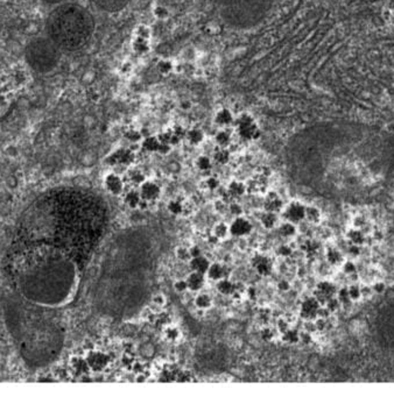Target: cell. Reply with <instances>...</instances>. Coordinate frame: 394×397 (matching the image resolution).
I'll list each match as a JSON object with an SVG mask.
<instances>
[{"instance_id": "obj_33", "label": "cell", "mask_w": 394, "mask_h": 397, "mask_svg": "<svg viewBox=\"0 0 394 397\" xmlns=\"http://www.w3.org/2000/svg\"><path fill=\"white\" fill-rule=\"evenodd\" d=\"M167 210H168V212L174 214V216H178V214H181L184 211L183 203L178 199H171L168 201Z\"/></svg>"}, {"instance_id": "obj_49", "label": "cell", "mask_w": 394, "mask_h": 397, "mask_svg": "<svg viewBox=\"0 0 394 397\" xmlns=\"http://www.w3.org/2000/svg\"><path fill=\"white\" fill-rule=\"evenodd\" d=\"M152 303H153L154 305H157V306H162V305H165L166 298L164 297V295H162V294H157V295H155L153 298H152Z\"/></svg>"}, {"instance_id": "obj_13", "label": "cell", "mask_w": 394, "mask_h": 397, "mask_svg": "<svg viewBox=\"0 0 394 397\" xmlns=\"http://www.w3.org/2000/svg\"><path fill=\"white\" fill-rule=\"evenodd\" d=\"M234 115L232 112H231L229 108L226 107H222L220 110L216 111V113L214 115V122L215 125H217L218 127L221 128H226L233 125L234 121Z\"/></svg>"}, {"instance_id": "obj_7", "label": "cell", "mask_w": 394, "mask_h": 397, "mask_svg": "<svg viewBox=\"0 0 394 397\" xmlns=\"http://www.w3.org/2000/svg\"><path fill=\"white\" fill-rule=\"evenodd\" d=\"M251 264L254 268V270L259 274L260 276H268L271 275L273 270V262L267 255L261 253L254 254L251 259Z\"/></svg>"}, {"instance_id": "obj_32", "label": "cell", "mask_w": 394, "mask_h": 397, "mask_svg": "<svg viewBox=\"0 0 394 397\" xmlns=\"http://www.w3.org/2000/svg\"><path fill=\"white\" fill-rule=\"evenodd\" d=\"M195 165L200 171H209L213 168V161L207 155H201L195 161Z\"/></svg>"}, {"instance_id": "obj_20", "label": "cell", "mask_w": 394, "mask_h": 397, "mask_svg": "<svg viewBox=\"0 0 394 397\" xmlns=\"http://www.w3.org/2000/svg\"><path fill=\"white\" fill-rule=\"evenodd\" d=\"M141 147L142 149H145L146 151H150V153H159L161 147V141L159 137H153V135H150V137L142 138L141 140Z\"/></svg>"}, {"instance_id": "obj_37", "label": "cell", "mask_w": 394, "mask_h": 397, "mask_svg": "<svg viewBox=\"0 0 394 397\" xmlns=\"http://www.w3.org/2000/svg\"><path fill=\"white\" fill-rule=\"evenodd\" d=\"M327 259L331 264H335V266H336V264L342 263L343 256H342V254L338 252V250L330 249L329 252L327 253Z\"/></svg>"}, {"instance_id": "obj_36", "label": "cell", "mask_w": 394, "mask_h": 397, "mask_svg": "<svg viewBox=\"0 0 394 397\" xmlns=\"http://www.w3.org/2000/svg\"><path fill=\"white\" fill-rule=\"evenodd\" d=\"M173 68H174L173 63H171L170 61H168V59H161V61H159L157 64L158 71L162 75H168L169 72H171V70H173Z\"/></svg>"}, {"instance_id": "obj_45", "label": "cell", "mask_w": 394, "mask_h": 397, "mask_svg": "<svg viewBox=\"0 0 394 397\" xmlns=\"http://www.w3.org/2000/svg\"><path fill=\"white\" fill-rule=\"evenodd\" d=\"M277 252H278V254H279L280 256L288 257V256L292 255L293 250H292V248H290L289 246H287V245H281V246L278 247Z\"/></svg>"}, {"instance_id": "obj_27", "label": "cell", "mask_w": 394, "mask_h": 397, "mask_svg": "<svg viewBox=\"0 0 394 397\" xmlns=\"http://www.w3.org/2000/svg\"><path fill=\"white\" fill-rule=\"evenodd\" d=\"M229 234H230L229 225L224 223H218L213 227V236L216 238L217 240L226 239Z\"/></svg>"}, {"instance_id": "obj_3", "label": "cell", "mask_w": 394, "mask_h": 397, "mask_svg": "<svg viewBox=\"0 0 394 397\" xmlns=\"http://www.w3.org/2000/svg\"><path fill=\"white\" fill-rule=\"evenodd\" d=\"M89 370L94 373H101L110 365L111 358L108 353L99 349H90L84 356Z\"/></svg>"}, {"instance_id": "obj_31", "label": "cell", "mask_w": 394, "mask_h": 397, "mask_svg": "<svg viewBox=\"0 0 394 397\" xmlns=\"http://www.w3.org/2000/svg\"><path fill=\"white\" fill-rule=\"evenodd\" d=\"M164 334H165V338L167 339L168 342H171V343L177 342L181 337L180 330H178L176 326H173V325L166 326L164 330Z\"/></svg>"}, {"instance_id": "obj_50", "label": "cell", "mask_w": 394, "mask_h": 397, "mask_svg": "<svg viewBox=\"0 0 394 397\" xmlns=\"http://www.w3.org/2000/svg\"><path fill=\"white\" fill-rule=\"evenodd\" d=\"M273 331L271 329H265L261 331V338H263L265 342H271L273 338Z\"/></svg>"}, {"instance_id": "obj_26", "label": "cell", "mask_w": 394, "mask_h": 397, "mask_svg": "<svg viewBox=\"0 0 394 397\" xmlns=\"http://www.w3.org/2000/svg\"><path fill=\"white\" fill-rule=\"evenodd\" d=\"M231 140H232V137H231V133L227 130H221L217 132L216 137H215V141H216L217 147H224L227 148V146L231 144Z\"/></svg>"}, {"instance_id": "obj_54", "label": "cell", "mask_w": 394, "mask_h": 397, "mask_svg": "<svg viewBox=\"0 0 394 397\" xmlns=\"http://www.w3.org/2000/svg\"><path fill=\"white\" fill-rule=\"evenodd\" d=\"M190 254H191V257L194 256H197V255H201L202 252H201V248L198 246H193L190 247Z\"/></svg>"}, {"instance_id": "obj_51", "label": "cell", "mask_w": 394, "mask_h": 397, "mask_svg": "<svg viewBox=\"0 0 394 397\" xmlns=\"http://www.w3.org/2000/svg\"><path fill=\"white\" fill-rule=\"evenodd\" d=\"M277 286H278V289H279L280 291H288L290 289V283L288 282L287 280L279 281Z\"/></svg>"}, {"instance_id": "obj_17", "label": "cell", "mask_w": 394, "mask_h": 397, "mask_svg": "<svg viewBox=\"0 0 394 397\" xmlns=\"http://www.w3.org/2000/svg\"><path fill=\"white\" fill-rule=\"evenodd\" d=\"M189 262H190V267H191V269H193V271H197V273H202V274H207V271L210 267V261L208 260L205 256L202 255V254L201 255L191 257Z\"/></svg>"}, {"instance_id": "obj_53", "label": "cell", "mask_w": 394, "mask_h": 397, "mask_svg": "<svg viewBox=\"0 0 394 397\" xmlns=\"http://www.w3.org/2000/svg\"><path fill=\"white\" fill-rule=\"evenodd\" d=\"M287 329H289V326H288V324H287L286 320L280 319L279 323H278V330H279V332L283 333Z\"/></svg>"}, {"instance_id": "obj_6", "label": "cell", "mask_w": 394, "mask_h": 397, "mask_svg": "<svg viewBox=\"0 0 394 397\" xmlns=\"http://www.w3.org/2000/svg\"><path fill=\"white\" fill-rule=\"evenodd\" d=\"M230 234L237 238H244L251 234L253 230V225L250 220L243 216L236 217L230 225Z\"/></svg>"}, {"instance_id": "obj_35", "label": "cell", "mask_w": 394, "mask_h": 397, "mask_svg": "<svg viewBox=\"0 0 394 397\" xmlns=\"http://www.w3.org/2000/svg\"><path fill=\"white\" fill-rule=\"evenodd\" d=\"M128 180H130L131 183H133L134 185H139V187H140V184L145 180H146V178H145L144 174H142L140 170L133 169L128 173Z\"/></svg>"}, {"instance_id": "obj_16", "label": "cell", "mask_w": 394, "mask_h": 397, "mask_svg": "<svg viewBox=\"0 0 394 397\" xmlns=\"http://www.w3.org/2000/svg\"><path fill=\"white\" fill-rule=\"evenodd\" d=\"M207 275L210 280H214V281H220L222 279H225L227 275L226 266H224V264L218 263V262L210 263L209 269H208V271H207Z\"/></svg>"}, {"instance_id": "obj_24", "label": "cell", "mask_w": 394, "mask_h": 397, "mask_svg": "<svg viewBox=\"0 0 394 397\" xmlns=\"http://www.w3.org/2000/svg\"><path fill=\"white\" fill-rule=\"evenodd\" d=\"M260 223L266 230H272L277 226L278 223V216L274 212H268V211H264L260 216Z\"/></svg>"}, {"instance_id": "obj_29", "label": "cell", "mask_w": 394, "mask_h": 397, "mask_svg": "<svg viewBox=\"0 0 394 397\" xmlns=\"http://www.w3.org/2000/svg\"><path fill=\"white\" fill-rule=\"evenodd\" d=\"M211 304H213V298H211L210 295H208V294L202 293L198 294V295L195 297V305H196L198 309L201 310L209 309Z\"/></svg>"}, {"instance_id": "obj_46", "label": "cell", "mask_w": 394, "mask_h": 397, "mask_svg": "<svg viewBox=\"0 0 394 397\" xmlns=\"http://www.w3.org/2000/svg\"><path fill=\"white\" fill-rule=\"evenodd\" d=\"M347 291H349L351 299H358L360 295H362V290H360V288L357 286H351L349 289H347Z\"/></svg>"}, {"instance_id": "obj_21", "label": "cell", "mask_w": 394, "mask_h": 397, "mask_svg": "<svg viewBox=\"0 0 394 397\" xmlns=\"http://www.w3.org/2000/svg\"><path fill=\"white\" fill-rule=\"evenodd\" d=\"M237 283H233L232 281H230L229 279H222L220 281H217V290L218 293H221L222 295L224 296H233L234 291H236Z\"/></svg>"}, {"instance_id": "obj_43", "label": "cell", "mask_w": 394, "mask_h": 397, "mask_svg": "<svg viewBox=\"0 0 394 397\" xmlns=\"http://www.w3.org/2000/svg\"><path fill=\"white\" fill-rule=\"evenodd\" d=\"M229 208H230V212L232 213L234 217H239L243 214V207H241V205L239 203L232 201V203L229 205Z\"/></svg>"}, {"instance_id": "obj_23", "label": "cell", "mask_w": 394, "mask_h": 397, "mask_svg": "<svg viewBox=\"0 0 394 397\" xmlns=\"http://www.w3.org/2000/svg\"><path fill=\"white\" fill-rule=\"evenodd\" d=\"M185 139H187L188 142H189L190 145L198 146V145H201L204 140V133H203V131L200 130V128H197V127L191 128V130L187 131V133H185Z\"/></svg>"}, {"instance_id": "obj_47", "label": "cell", "mask_w": 394, "mask_h": 397, "mask_svg": "<svg viewBox=\"0 0 394 397\" xmlns=\"http://www.w3.org/2000/svg\"><path fill=\"white\" fill-rule=\"evenodd\" d=\"M174 289L176 293H184L188 290V284L185 280H178L174 283Z\"/></svg>"}, {"instance_id": "obj_30", "label": "cell", "mask_w": 394, "mask_h": 397, "mask_svg": "<svg viewBox=\"0 0 394 397\" xmlns=\"http://www.w3.org/2000/svg\"><path fill=\"white\" fill-rule=\"evenodd\" d=\"M281 338L287 344H297L300 342V333L294 329H287L283 333H281Z\"/></svg>"}, {"instance_id": "obj_48", "label": "cell", "mask_w": 394, "mask_h": 397, "mask_svg": "<svg viewBox=\"0 0 394 397\" xmlns=\"http://www.w3.org/2000/svg\"><path fill=\"white\" fill-rule=\"evenodd\" d=\"M338 307H339V300L334 298V297L327 302V309L329 310L330 312H334V311H336Z\"/></svg>"}, {"instance_id": "obj_18", "label": "cell", "mask_w": 394, "mask_h": 397, "mask_svg": "<svg viewBox=\"0 0 394 397\" xmlns=\"http://www.w3.org/2000/svg\"><path fill=\"white\" fill-rule=\"evenodd\" d=\"M132 48L138 54H145L150 50L151 48V39L144 38V36L133 35V41H132Z\"/></svg>"}, {"instance_id": "obj_28", "label": "cell", "mask_w": 394, "mask_h": 397, "mask_svg": "<svg viewBox=\"0 0 394 397\" xmlns=\"http://www.w3.org/2000/svg\"><path fill=\"white\" fill-rule=\"evenodd\" d=\"M278 232H279L280 236L283 238H292L296 234L295 224L284 220V223L281 224L279 228H278Z\"/></svg>"}, {"instance_id": "obj_34", "label": "cell", "mask_w": 394, "mask_h": 397, "mask_svg": "<svg viewBox=\"0 0 394 397\" xmlns=\"http://www.w3.org/2000/svg\"><path fill=\"white\" fill-rule=\"evenodd\" d=\"M304 219L314 224L319 223L321 220V212L319 208L314 206H306V217H304Z\"/></svg>"}, {"instance_id": "obj_11", "label": "cell", "mask_w": 394, "mask_h": 397, "mask_svg": "<svg viewBox=\"0 0 394 397\" xmlns=\"http://www.w3.org/2000/svg\"><path fill=\"white\" fill-rule=\"evenodd\" d=\"M283 208L282 198L279 196L277 191H268L264 198V210L268 212L279 213Z\"/></svg>"}, {"instance_id": "obj_9", "label": "cell", "mask_w": 394, "mask_h": 397, "mask_svg": "<svg viewBox=\"0 0 394 397\" xmlns=\"http://www.w3.org/2000/svg\"><path fill=\"white\" fill-rule=\"evenodd\" d=\"M321 304L315 297H309L304 299L300 307V315L304 320H314L319 317Z\"/></svg>"}, {"instance_id": "obj_52", "label": "cell", "mask_w": 394, "mask_h": 397, "mask_svg": "<svg viewBox=\"0 0 394 397\" xmlns=\"http://www.w3.org/2000/svg\"><path fill=\"white\" fill-rule=\"evenodd\" d=\"M344 271H345L346 274H349V275L353 274L356 271L355 264H353L352 262H345L344 263Z\"/></svg>"}, {"instance_id": "obj_5", "label": "cell", "mask_w": 394, "mask_h": 397, "mask_svg": "<svg viewBox=\"0 0 394 397\" xmlns=\"http://www.w3.org/2000/svg\"><path fill=\"white\" fill-rule=\"evenodd\" d=\"M135 160V155L131 149L127 148H119V149L114 150L107 157V163L109 165H128L133 164Z\"/></svg>"}, {"instance_id": "obj_38", "label": "cell", "mask_w": 394, "mask_h": 397, "mask_svg": "<svg viewBox=\"0 0 394 397\" xmlns=\"http://www.w3.org/2000/svg\"><path fill=\"white\" fill-rule=\"evenodd\" d=\"M175 254H176V257L181 261H190L191 259V254H190V248L188 247H177L176 250H175Z\"/></svg>"}, {"instance_id": "obj_8", "label": "cell", "mask_w": 394, "mask_h": 397, "mask_svg": "<svg viewBox=\"0 0 394 397\" xmlns=\"http://www.w3.org/2000/svg\"><path fill=\"white\" fill-rule=\"evenodd\" d=\"M139 193L141 195L142 200L150 203V201H155L157 199H159V197L161 196V188L160 185L157 184L153 181L145 180L140 184Z\"/></svg>"}, {"instance_id": "obj_15", "label": "cell", "mask_w": 394, "mask_h": 397, "mask_svg": "<svg viewBox=\"0 0 394 397\" xmlns=\"http://www.w3.org/2000/svg\"><path fill=\"white\" fill-rule=\"evenodd\" d=\"M185 281H187L188 289L191 291H200L205 284V274L191 271Z\"/></svg>"}, {"instance_id": "obj_40", "label": "cell", "mask_w": 394, "mask_h": 397, "mask_svg": "<svg viewBox=\"0 0 394 397\" xmlns=\"http://www.w3.org/2000/svg\"><path fill=\"white\" fill-rule=\"evenodd\" d=\"M347 237H349L351 243L355 244V245H359L364 241V236L362 234V232L358 230V228H357V230L350 231L349 234H347Z\"/></svg>"}, {"instance_id": "obj_44", "label": "cell", "mask_w": 394, "mask_h": 397, "mask_svg": "<svg viewBox=\"0 0 394 397\" xmlns=\"http://www.w3.org/2000/svg\"><path fill=\"white\" fill-rule=\"evenodd\" d=\"M338 300H339V303H342V304H347L351 300L349 291H347L346 288H343V289H340L338 291Z\"/></svg>"}, {"instance_id": "obj_42", "label": "cell", "mask_w": 394, "mask_h": 397, "mask_svg": "<svg viewBox=\"0 0 394 397\" xmlns=\"http://www.w3.org/2000/svg\"><path fill=\"white\" fill-rule=\"evenodd\" d=\"M125 138L127 139L128 141L131 142H139L142 140V134L140 132L138 131H134V130H130L127 131L126 133H125Z\"/></svg>"}, {"instance_id": "obj_25", "label": "cell", "mask_w": 394, "mask_h": 397, "mask_svg": "<svg viewBox=\"0 0 394 397\" xmlns=\"http://www.w3.org/2000/svg\"><path fill=\"white\" fill-rule=\"evenodd\" d=\"M214 161L216 162L217 164L224 165L226 163H229L230 161V151L227 150V148L224 147H217L214 151Z\"/></svg>"}, {"instance_id": "obj_4", "label": "cell", "mask_w": 394, "mask_h": 397, "mask_svg": "<svg viewBox=\"0 0 394 397\" xmlns=\"http://www.w3.org/2000/svg\"><path fill=\"white\" fill-rule=\"evenodd\" d=\"M283 218L286 221L293 224H299L306 217V206L300 201H290L282 208Z\"/></svg>"}, {"instance_id": "obj_10", "label": "cell", "mask_w": 394, "mask_h": 397, "mask_svg": "<svg viewBox=\"0 0 394 397\" xmlns=\"http://www.w3.org/2000/svg\"><path fill=\"white\" fill-rule=\"evenodd\" d=\"M104 187L109 194L113 196H120L124 191V181L119 175L110 173L104 178Z\"/></svg>"}, {"instance_id": "obj_12", "label": "cell", "mask_w": 394, "mask_h": 397, "mask_svg": "<svg viewBox=\"0 0 394 397\" xmlns=\"http://www.w3.org/2000/svg\"><path fill=\"white\" fill-rule=\"evenodd\" d=\"M335 294L336 289L334 284H331L330 282H321L317 284L314 297L319 300L320 304H327L328 300L333 298Z\"/></svg>"}, {"instance_id": "obj_39", "label": "cell", "mask_w": 394, "mask_h": 397, "mask_svg": "<svg viewBox=\"0 0 394 397\" xmlns=\"http://www.w3.org/2000/svg\"><path fill=\"white\" fill-rule=\"evenodd\" d=\"M153 15L158 20H166L168 19V16H169V11H168L165 6L158 5L153 8Z\"/></svg>"}, {"instance_id": "obj_1", "label": "cell", "mask_w": 394, "mask_h": 397, "mask_svg": "<svg viewBox=\"0 0 394 397\" xmlns=\"http://www.w3.org/2000/svg\"><path fill=\"white\" fill-rule=\"evenodd\" d=\"M276 0H218L221 18L237 29L254 28L266 19Z\"/></svg>"}, {"instance_id": "obj_22", "label": "cell", "mask_w": 394, "mask_h": 397, "mask_svg": "<svg viewBox=\"0 0 394 397\" xmlns=\"http://www.w3.org/2000/svg\"><path fill=\"white\" fill-rule=\"evenodd\" d=\"M141 201H142V198H141L140 193H139V190L131 189L130 191H127L124 196V203L131 208L139 207L140 206Z\"/></svg>"}, {"instance_id": "obj_41", "label": "cell", "mask_w": 394, "mask_h": 397, "mask_svg": "<svg viewBox=\"0 0 394 397\" xmlns=\"http://www.w3.org/2000/svg\"><path fill=\"white\" fill-rule=\"evenodd\" d=\"M204 185H205V188H207L208 190L215 191V190H217L218 188H220L221 182L216 177H209V178H207V180H205Z\"/></svg>"}, {"instance_id": "obj_19", "label": "cell", "mask_w": 394, "mask_h": 397, "mask_svg": "<svg viewBox=\"0 0 394 397\" xmlns=\"http://www.w3.org/2000/svg\"><path fill=\"white\" fill-rule=\"evenodd\" d=\"M247 191V187L244 182L233 180L230 182L229 187H227V194L231 198H239L244 196Z\"/></svg>"}, {"instance_id": "obj_14", "label": "cell", "mask_w": 394, "mask_h": 397, "mask_svg": "<svg viewBox=\"0 0 394 397\" xmlns=\"http://www.w3.org/2000/svg\"><path fill=\"white\" fill-rule=\"evenodd\" d=\"M130 0H98V4L105 12L117 13L126 8Z\"/></svg>"}, {"instance_id": "obj_55", "label": "cell", "mask_w": 394, "mask_h": 397, "mask_svg": "<svg viewBox=\"0 0 394 397\" xmlns=\"http://www.w3.org/2000/svg\"><path fill=\"white\" fill-rule=\"evenodd\" d=\"M384 289H385V286H384V283H377L375 286V290L377 293H383Z\"/></svg>"}, {"instance_id": "obj_56", "label": "cell", "mask_w": 394, "mask_h": 397, "mask_svg": "<svg viewBox=\"0 0 394 397\" xmlns=\"http://www.w3.org/2000/svg\"><path fill=\"white\" fill-rule=\"evenodd\" d=\"M350 253L353 254V255H358V254H359L358 246H357V245H355V246L350 247Z\"/></svg>"}, {"instance_id": "obj_2", "label": "cell", "mask_w": 394, "mask_h": 397, "mask_svg": "<svg viewBox=\"0 0 394 397\" xmlns=\"http://www.w3.org/2000/svg\"><path fill=\"white\" fill-rule=\"evenodd\" d=\"M233 125L236 127L238 135L244 140L254 141L260 138L261 131L259 125L257 124L252 115L248 113H241L234 118Z\"/></svg>"}]
</instances>
